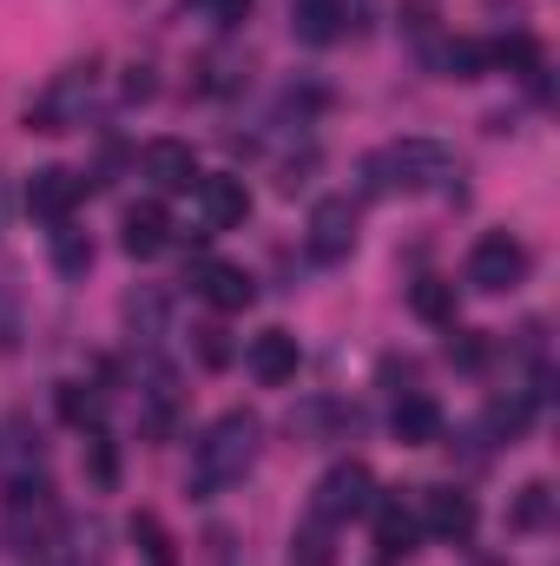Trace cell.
<instances>
[{"mask_svg":"<svg viewBox=\"0 0 560 566\" xmlns=\"http://www.w3.org/2000/svg\"><path fill=\"white\" fill-rule=\"evenodd\" d=\"M258 416L251 409H231V416H218V422L205 428V441L191 448V474H185V488L198 494V501H211V494H225L231 481H245L251 474V461H258Z\"/></svg>","mask_w":560,"mask_h":566,"instance_id":"obj_1","label":"cell"},{"mask_svg":"<svg viewBox=\"0 0 560 566\" xmlns=\"http://www.w3.org/2000/svg\"><path fill=\"white\" fill-rule=\"evenodd\" d=\"M448 178H462V165L435 139H403V145H383L376 158H363L370 191H455Z\"/></svg>","mask_w":560,"mask_h":566,"instance_id":"obj_2","label":"cell"},{"mask_svg":"<svg viewBox=\"0 0 560 566\" xmlns=\"http://www.w3.org/2000/svg\"><path fill=\"white\" fill-rule=\"evenodd\" d=\"M376 507V474L363 468V461H336L323 481H317V521H356V514H370Z\"/></svg>","mask_w":560,"mask_h":566,"instance_id":"obj_3","label":"cell"},{"mask_svg":"<svg viewBox=\"0 0 560 566\" xmlns=\"http://www.w3.org/2000/svg\"><path fill=\"white\" fill-rule=\"evenodd\" d=\"M86 93H93V73H86V66H66V73L27 106V126H33V133H73L80 113H86Z\"/></svg>","mask_w":560,"mask_h":566,"instance_id":"obj_4","label":"cell"},{"mask_svg":"<svg viewBox=\"0 0 560 566\" xmlns=\"http://www.w3.org/2000/svg\"><path fill=\"white\" fill-rule=\"evenodd\" d=\"M521 277H528V251H521V238H508V231H488V238L468 251V283H475V290L501 296V290H515Z\"/></svg>","mask_w":560,"mask_h":566,"instance_id":"obj_5","label":"cell"},{"mask_svg":"<svg viewBox=\"0 0 560 566\" xmlns=\"http://www.w3.org/2000/svg\"><path fill=\"white\" fill-rule=\"evenodd\" d=\"M80 198H86V178H80V171H66V165H40V171L27 178V211H33V218H46V224H66Z\"/></svg>","mask_w":560,"mask_h":566,"instance_id":"obj_6","label":"cell"},{"mask_svg":"<svg viewBox=\"0 0 560 566\" xmlns=\"http://www.w3.org/2000/svg\"><path fill=\"white\" fill-rule=\"evenodd\" d=\"M356 251V205L350 198H323L310 211V258L317 264H343Z\"/></svg>","mask_w":560,"mask_h":566,"instance_id":"obj_7","label":"cell"},{"mask_svg":"<svg viewBox=\"0 0 560 566\" xmlns=\"http://www.w3.org/2000/svg\"><path fill=\"white\" fill-rule=\"evenodd\" d=\"M475 494H462V488H422V534H435V541H468L475 534Z\"/></svg>","mask_w":560,"mask_h":566,"instance_id":"obj_8","label":"cell"},{"mask_svg":"<svg viewBox=\"0 0 560 566\" xmlns=\"http://www.w3.org/2000/svg\"><path fill=\"white\" fill-rule=\"evenodd\" d=\"M191 198H198V224H205V231H238V224L251 218L245 178H198Z\"/></svg>","mask_w":560,"mask_h":566,"instance_id":"obj_9","label":"cell"},{"mask_svg":"<svg viewBox=\"0 0 560 566\" xmlns=\"http://www.w3.org/2000/svg\"><path fill=\"white\" fill-rule=\"evenodd\" d=\"M139 165H145V178L158 185V191H191L205 171H198V151L185 139H152L139 151Z\"/></svg>","mask_w":560,"mask_h":566,"instance_id":"obj_10","label":"cell"},{"mask_svg":"<svg viewBox=\"0 0 560 566\" xmlns=\"http://www.w3.org/2000/svg\"><path fill=\"white\" fill-rule=\"evenodd\" d=\"M198 296L211 303V310H251V296H258V283L245 264H198Z\"/></svg>","mask_w":560,"mask_h":566,"instance_id":"obj_11","label":"cell"},{"mask_svg":"<svg viewBox=\"0 0 560 566\" xmlns=\"http://www.w3.org/2000/svg\"><path fill=\"white\" fill-rule=\"evenodd\" d=\"M245 363H251V376H258V382H271V389H278V382L297 376V363H303V356H297V336H290V329H265V336H251Z\"/></svg>","mask_w":560,"mask_h":566,"instance_id":"obj_12","label":"cell"},{"mask_svg":"<svg viewBox=\"0 0 560 566\" xmlns=\"http://www.w3.org/2000/svg\"><path fill=\"white\" fill-rule=\"evenodd\" d=\"M165 244H172V211H165L158 198L126 205V251H133V258H158Z\"/></svg>","mask_w":560,"mask_h":566,"instance_id":"obj_13","label":"cell"},{"mask_svg":"<svg viewBox=\"0 0 560 566\" xmlns=\"http://www.w3.org/2000/svg\"><path fill=\"white\" fill-rule=\"evenodd\" d=\"M390 428H396V441H409V448H428V441H442V402H435V396H422V389H409V396L396 402Z\"/></svg>","mask_w":560,"mask_h":566,"instance_id":"obj_14","label":"cell"},{"mask_svg":"<svg viewBox=\"0 0 560 566\" xmlns=\"http://www.w3.org/2000/svg\"><path fill=\"white\" fill-rule=\"evenodd\" d=\"M416 541H422V521L403 507V501H383V507H376V547H383V560L416 554Z\"/></svg>","mask_w":560,"mask_h":566,"instance_id":"obj_15","label":"cell"},{"mask_svg":"<svg viewBox=\"0 0 560 566\" xmlns=\"http://www.w3.org/2000/svg\"><path fill=\"white\" fill-rule=\"evenodd\" d=\"M290 27L310 46H330L343 33V0H290Z\"/></svg>","mask_w":560,"mask_h":566,"instance_id":"obj_16","label":"cell"},{"mask_svg":"<svg viewBox=\"0 0 560 566\" xmlns=\"http://www.w3.org/2000/svg\"><path fill=\"white\" fill-rule=\"evenodd\" d=\"M409 310H416L422 323H455V283L422 277L416 290H409Z\"/></svg>","mask_w":560,"mask_h":566,"instance_id":"obj_17","label":"cell"},{"mask_svg":"<svg viewBox=\"0 0 560 566\" xmlns=\"http://www.w3.org/2000/svg\"><path fill=\"white\" fill-rule=\"evenodd\" d=\"M100 409H106L100 389H86V382H60V416H66L73 428H100Z\"/></svg>","mask_w":560,"mask_h":566,"instance_id":"obj_18","label":"cell"},{"mask_svg":"<svg viewBox=\"0 0 560 566\" xmlns=\"http://www.w3.org/2000/svg\"><path fill=\"white\" fill-rule=\"evenodd\" d=\"M488 60H495V66H508V73H541V46H535L528 33L495 40V46H488Z\"/></svg>","mask_w":560,"mask_h":566,"instance_id":"obj_19","label":"cell"},{"mask_svg":"<svg viewBox=\"0 0 560 566\" xmlns=\"http://www.w3.org/2000/svg\"><path fill=\"white\" fill-rule=\"evenodd\" d=\"M481 66H488V46L481 40H448L442 46V73L448 80H481Z\"/></svg>","mask_w":560,"mask_h":566,"instance_id":"obj_20","label":"cell"},{"mask_svg":"<svg viewBox=\"0 0 560 566\" xmlns=\"http://www.w3.org/2000/svg\"><path fill=\"white\" fill-rule=\"evenodd\" d=\"M53 264H60L66 277H80V271L93 264V238L73 231V224H60V231H53Z\"/></svg>","mask_w":560,"mask_h":566,"instance_id":"obj_21","label":"cell"},{"mask_svg":"<svg viewBox=\"0 0 560 566\" xmlns=\"http://www.w3.org/2000/svg\"><path fill=\"white\" fill-rule=\"evenodd\" d=\"M133 541L145 547V560H152V566H178L172 534H165V521H158V514H133Z\"/></svg>","mask_w":560,"mask_h":566,"instance_id":"obj_22","label":"cell"},{"mask_svg":"<svg viewBox=\"0 0 560 566\" xmlns=\"http://www.w3.org/2000/svg\"><path fill=\"white\" fill-rule=\"evenodd\" d=\"M290 547H297V560H303V566H330V521H317V514H310V521L297 527V541H290Z\"/></svg>","mask_w":560,"mask_h":566,"instance_id":"obj_23","label":"cell"},{"mask_svg":"<svg viewBox=\"0 0 560 566\" xmlns=\"http://www.w3.org/2000/svg\"><path fill=\"white\" fill-rule=\"evenodd\" d=\"M528 416H535V402H528V396H501V402H495V409H488V422L501 428V434H508V441H515V434H521V428H528Z\"/></svg>","mask_w":560,"mask_h":566,"instance_id":"obj_24","label":"cell"},{"mask_svg":"<svg viewBox=\"0 0 560 566\" xmlns=\"http://www.w3.org/2000/svg\"><path fill=\"white\" fill-rule=\"evenodd\" d=\"M86 468H93V481H100V488H113V481H120V461H113V441H106L100 428L86 434Z\"/></svg>","mask_w":560,"mask_h":566,"instance_id":"obj_25","label":"cell"},{"mask_svg":"<svg viewBox=\"0 0 560 566\" xmlns=\"http://www.w3.org/2000/svg\"><path fill=\"white\" fill-rule=\"evenodd\" d=\"M548 481H535V488H521V507H515V527H548Z\"/></svg>","mask_w":560,"mask_h":566,"instance_id":"obj_26","label":"cell"},{"mask_svg":"<svg viewBox=\"0 0 560 566\" xmlns=\"http://www.w3.org/2000/svg\"><path fill=\"white\" fill-rule=\"evenodd\" d=\"M126 316H133V329H139V336H152V329L165 323V296H152V290H145V296L126 303Z\"/></svg>","mask_w":560,"mask_h":566,"instance_id":"obj_27","label":"cell"},{"mask_svg":"<svg viewBox=\"0 0 560 566\" xmlns=\"http://www.w3.org/2000/svg\"><path fill=\"white\" fill-rule=\"evenodd\" d=\"M481 356H488V343H481L475 329H455V343H448V363H462V369H481Z\"/></svg>","mask_w":560,"mask_h":566,"instance_id":"obj_28","label":"cell"},{"mask_svg":"<svg viewBox=\"0 0 560 566\" xmlns=\"http://www.w3.org/2000/svg\"><path fill=\"white\" fill-rule=\"evenodd\" d=\"M198 356H205L211 369H225V363H231V343H225V329H198Z\"/></svg>","mask_w":560,"mask_h":566,"instance_id":"obj_29","label":"cell"},{"mask_svg":"<svg viewBox=\"0 0 560 566\" xmlns=\"http://www.w3.org/2000/svg\"><path fill=\"white\" fill-rule=\"evenodd\" d=\"M198 7H211L218 20H238V13H251V0H198Z\"/></svg>","mask_w":560,"mask_h":566,"instance_id":"obj_30","label":"cell"},{"mask_svg":"<svg viewBox=\"0 0 560 566\" xmlns=\"http://www.w3.org/2000/svg\"><path fill=\"white\" fill-rule=\"evenodd\" d=\"M0 218H7V191H0Z\"/></svg>","mask_w":560,"mask_h":566,"instance_id":"obj_31","label":"cell"}]
</instances>
